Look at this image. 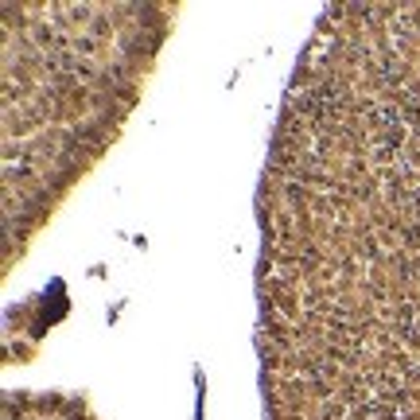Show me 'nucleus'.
Here are the masks:
<instances>
[{
  "label": "nucleus",
  "mask_w": 420,
  "mask_h": 420,
  "mask_svg": "<svg viewBox=\"0 0 420 420\" xmlns=\"http://www.w3.org/2000/svg\"><path fill=\"white\" fill-rule=\"evenodd\" d=\"M264 420H420V4L319 12L257 187Z\"/></svg>",
  "instance_id": "f257e3e1"
},
{
  "label": "nucleus",
  "mask_w": 420,
  "mask_h": 420,
  "mask_svg": "<svg viewBox=\"0 0 420 420\" xmlns=\"http://www.w3.org/2000/svg\"><path fill=\"white\" fill-rule=\"evenodd\" d=\"M0 420H101L82 393L62 389H8Z\"/></svg>",
  "instance_id": "7ed1b4c3"
},
{
  "label": "nucleus",
  "mask_w": 420,
  "mask_h": 420,
  "mask_svg": "<svg viewBox=\"0 0 420 420\" xmlns=\"http://www.w3.org/2000/svg\"><path fill=\"white\" fill-rule=\"evenodd\" d=\"M176 20L167 0L0 4L4 276L121 137Z\"/></svg>",
  "instance_id": "f03ea898"
}]
</instances>
